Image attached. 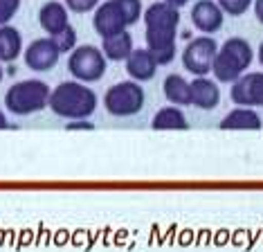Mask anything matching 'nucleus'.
<instances>
[{"instance_id": "obj_1", "label": "nucleus", "mask_w": 263, "mask_h": 252, "mask_svg": "<svg viewBox=\"0 0 263 252\" xmlns=\"http://www.w3.org/2000/svg\"><path fill=\"white\" fill-rule=\"evenodd\" d=\"M144 36L146 50L153 54L158 65H169L178 52V25H180V9L158 0L144 9Z\"/></svg>"}, {"instance_id": "obj_2", "label": "nucleus", "mask_w": 263, "mask_h": 252, "mask_svg": "<svg viewBox=\"0 0 263 252\" xmlns=\"http://www.w3.org/2000/svg\"><path fill=\"white\" fill-rule=\"evenodd\" d=\"M97 104H99L97 93L88 83L72 79V81H61L57 88H52L47 108L57 117L72 122V119H88L97 111Z\"/></svg>"}, {"instance_id": "obj_3", "label": "nucleus", "mask_w": 263, "mask_h": 252, "mask_svg": "<svg viewBox=\"0 0 263 252\" xmlns=\"http://www.w3.org/2000/svg\"><path fill=\"white\" fill-rule=\"evenodd\" d=\"M144 14L142 0H104L92 11V27L101 39L133 27Z\"/></svg>"}, {"instance_id": "obj_4", "label": "nucleus", "mask_w": 263, "mask_h": 252, "mask_svg": "<svg viewBox=\"0 0 263 252\" xmlns=\"http://www.w3.org/2000/svg\"><path fill=\"white\" fill-rule=\"evenodd\" d=\"M252 61H254L252 45L243 36H232L223 45H218L212 75L220 83H234L238 77L245 75V70L252 65Z\"/></svg>"}, {"instance_id": "obj_5", "label": "nucleus", "mask_w": 263, "mask_h": 252, "mask_svg": "<svg viewBox=\"0 0 263 252\" xmlns=\"http://www.w3.org/2000/svg\"><path fill=\"white\" fill-rule=\"evenodd\" d=\"M52 88L41 79H23L5 93V108L16 117H29L45 111Z\"/></svg>"}, {"instance_id": "obj_6", "label": "nucleus", "mask_w": 263, "mask_h": 252, "mask_svg": "<svg viewBox=\"0 0 263 252\" xmlns=\"http://www.w3.org/2000/svg\"><path fill=\"white\" fill-rule=\"evenodd\" d=\"M144 101V88L133 79L112 83L104 93V108L112 117H133L137 113H142Z\"/></svg>"}, {"instance_id": "obj_7", "label": "nucleus", "mask_w": 263, "mask_h": 252, "mask_svg": "<svg viewBox=\"0 0 263 252\" xmlns=\"http://www.w3.org/2000/svg\"><path fill=\"white\" fill-rule=\"evenodd\" d=\"M108 59L97 45H77L68 57V72L81 83H95L106 75Z\"/></svg>"}, {"instance_id": "obj_8", "label": "nucleus", "mask_w": 263, "mask_h": 252, "mask_svg": "<svg viewBox=\"0 0 263 252\" xmlns=\"http://www.w3.org/2000/svg\"><path fill=\"white\" fill-rule=\"evenodd\" d=\"M218 52V43L214 36L202 34L191 39L182 50V65L194 77H207L214 68V59Z\"/></svg>"}, {"instance_id": "obj_9", "label": "nucleus", "mask_w": 263, "mask_h": 252, "mask_svg": "<svg viewBox=\"0 0 263 252\" xmlns=\"http://www.w3.org/2000/svg\"><path fill=\"white\" fill-rule=\"evenodd\" d=\"M230 97L236 106L259 108L263 106V72H245L232 83Z\"/></svg>"}, {"instance_id": "obj_10", "label": "nucleus", "mask_w": 263, "mask_h": 252, "mask_svg": "<svg viewBox=\"0 0 263 252\" xmlns=\"http://www.w3.org/2000/svg\"><path fill=\"white\" fill-rule=\"evenodd\" d=\"M23 59H25V65L34 72H47L52 68H57L59 59H61V52L57 50L54 41L50 36L45 39H36L32 41L25 50H23Z\"/></svg>"}, {"instance_id": "obj_11", "label": "nucleus", "mask_w": 263, "mask_h": 252, "mask_svg": "<svg viewBox=\"0 0 263 252\" xmlns=\"http://www.w3.org/2000/svg\"><path fill=\"white\" fill-rule=\"evenodd\" d=\"M191 23L200 34H216L225 25V14L216 0H196L191 7Z\"/></svg>"}, {"instance_id": "obj_12", "label": "nucleus", "mask_w": 263, "mask_h": 252, "mask_svg": "<svg viewBox=\"0 0 263 252\" xmlns=\"http://www.w3.org/2000/svg\"><path fill=\"white\" fill-rule=\"evenodd\" d=\"M220 104V88L214 79L196 77L189 83V106H196L200 111H214Z\"/></svg>"}, {"instance_id": "obj_13", "label": "nucleus", "mask_w": 263, "mask_h": 252, "mask_svg": "<svg viewBox=\"0 0 263 252\" xmlns=\"http://www.w3.org/2000/svg\"><path fill=\"white\" fill-rule=\"evenodd\" d=\"M39 25L47 36H54L70 25V11L59 0H47L39 9Z\"/></svg>"}, {"instance_id": "obj_14", "label": "nucleus", "mask_w": 263, "mask_h": 252, "mask_svg": "<svg viewBox=\"0 0 263 252\" xmlns=\"http://www.w3.org/2000/svg\"><path fill=\"white\" fill-rule=\"evenodd\" d=\"M126 72L128 77L137 83H144V81H151L155 77V70L160 68L158 63H155L153 54L146 50V47H135L133 52H130V57L126 59Z\"/></svg>"}, {"instance_id": "obj_15", "label": "nucleus", "mask_w": 263, "mask_h": 252, "mask_svg": "<svg viewBox=\"0 0 263 252\" xmlns=\"http://www.w3.org/2000/svg\"><path fill=\"white\" fill-rule=\"evenodd\" d=\"M261 126H263L261 115L254 108L248 106H238L220 119V129L223 131H259Z\"/></svg>"}, {"instance_id": "obj_16", "label": "nucleus", "mask_w": 263, "mask_h": 252, "mask_svg": "<svg viewBox=\"0 0 263 252\" xmlns=\"http://www.w3.org/2000/svg\"><path fill=\"white\" fill-rule=\"evenodd\" d=\"M133 50H135V43H133V36H130L128 29L101 39V52H104V57L108 59V61H117V63L126 61Z\"/></svg>"}, {"instance_id": "obj_17", "label": "nucleus", "mask_w": 263, "mask_h": 252, "mask_svg": "<svg viewBox=\"0 0 263 252\" xmlns=\"http://www.w3.org/2000/svg\"><path fill=\"white\" fill-rule=\"evenodd\" d=\"M151 126L155 131H187L189 129V119L180 111V106H164L151 119Z\"/></svg>"}, {"instance_id": "obj_18", "label": "nucleus", "mask_w": 263, "mask_h": 252, "mask_svg": "<svg viewBox=\"0 0 263 252\" xmlns=\"http://www.w3.org/2000/svg\"><path fill=\"white\" fill-rule=\"evenodd\" d=\"M23 54V36L14 25H0V63H14Z\"/></svg>"}, {"instance_id": "obj_19", "label": "nucleus", "mask_w": 263, "mask_h": 252, "mask_svg": "<svg viewBox=\"0 0 263 252\" xmlns=\"http://www.w3.org/2000/svg\"><path fill=\"white\" fill-rule=\"evenodd\" d=\"M164 97L173 106H189V81L182 75H166L164 83Z\"/></svg>"}, {"instance_id": "obj_20", "label": "nucleus", "mask_w": 263, "mask_h": 252, "mask_svg": "<svg viewBox=\"0 0 263 252\" xmlns=\"http://www.w3.org/2000/svg\"><path fill=\"white\" fill-rule=\"evenodd\" d=\"M52 41H54V45H57V50L61 52V54H70L77 47V29L72 25H68L65 29H61L59 34L54 36H50Z\"/></svg>"}, {"instance_id": "obj_21", "label": "nucleus", "mask_w": 263, "mask_h": 252, "mask_svg": "<svg viewBox=\"0 0 263 252\" xmlns=\"http://www.w3.org/2000/svg\"><path fill=\"white\" fill-rule=\"evenodd\" d=\"M223 9L225 16H243L245 11L252 7L254 0H216Z\"/></svg>"}, {"instance_id": "obj_22", "label": "nucleus", "mask_w": 263, "mask_h": 252, "mask_svg": "<svg viewBox=\"0 0 263 252\" xmlns=\"http://www.w3.org/2000/svg\"><path fill=\"white\" fill-rule=\"evenodd\" d=\"M99 3L101 0H63V5L72 14H90L99 7Z\"/></svg>"}, {"instance_id": "obj_23", "label": "nucleus", "mask_w": 263, "mask_h": 252, "mask_svg": "<svg viewBox=\"0 0 263 252\" xmlns=\"http://www.w3.org/2000/svg\"><path fill=\"white\" fill-rule=\"evenodd\" d=\"M23 0H0V25H9L11 18L18 14Z\"/></svg>"}, {"instance_id": "obj_24", "label": "nucleus", "mask_w": 263, "mask_h": 252, "mask_svg": "<svg viewBox=\"0 0 263 252\" xmlns=\"http://www.w3.org/2000/svg\"><path fill=\"white\" fill-rule=\"evenodd\" d=\"M68 131H79V129H86V131H92L95 126L92 122H88V119H72V122H68V126H65Z\"/></svg>"}, {"instance_id": "obj_25", "label": "nucleus", "mask_w": 263, "mask_h": 252, "mask_svg": "<svg viewBox=\"0 0 263 252\" xmlns=\"http://www.w3.org/2000/svg\"><path fill=\"white\" fill-rule=\"evenodd\" d=\"M252 7H254V16H256V21H259L261 25H263V0H254Z\"/></svg>"}, {"instance_id": "obj_26", "label": "nucleus", "mask_w": 263, "mask_h": 252, "mask_svg": "<svg viewBox=\"0 0 263 252\" xmlns=\"http://www.w3.org/2000/svg\"><path fill=\"white\" fill-rule=\"evenodd\" d=\"M5 129H11V124H9L7 115H5V113L0 111V131H5Z\"/></svg>"}, {"instance_id": "obj_27", "label": "nucleus", "mask_w": 263, "mask_h": 252, "mask_svg": "<svg viewBox=\"0 0 263 252\" xmlns=\"http://www.w3.org/2000/svg\"><path fill=\"white\" fill-rule=\"evenodd\" d=\"M164 3H169V5H173V7L180 9V7H184V5H189L191 0H164Z\"/></svg>"}, {"instance_id": "obj_28", "label": "nucleus", "mask_w": 263, "mask_h": 252, "mask_svg": "<svg viewBox=\"0 0 263 252\" xmlns=\"http://www.w3.org/2000/svg\"><path fill=\"white\" fill-rule=\"evenodd\" d=\"M259 63L263 65V43L259 45Z\"/></svg>"}, {"instance_id": "obj_29", "label": "nucleus", "mask_w": 263, "mask_h": 252, "mask_svg": "<svg viewBox=\"0 0 263 252\" xmlns=\"http://www.w3.org/2000/svg\"><path fill=\"white\" fill-rule=\"evenodd\" d=\"M3 77H5V70H3V63H0V83H3Z\"/></svg>"}]
</instances>
